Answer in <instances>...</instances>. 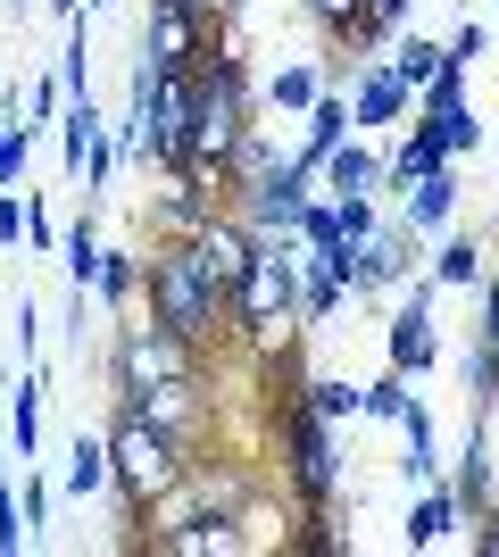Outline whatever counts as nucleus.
I'll return each instance as SVG.
<instances>
[{
  "mask_svg": "<svg viewBox=\"0 0 499 557\" xmlns=\"http://www.w3.org/2000/svg\"><path fill=\"white\" fill-rule=\"evenodd\" d=\"M408 267H416V233H408V225H375L366 242H350V300H358V292H391V283H408Z\"/></svg>",
  "mask_w": 499,
  "mask_h": 557,
  "instance_id": "9d476101",
  "label": "nucleus"
},
{
  "mask_svg": "<svg viewBox=\"0 0 499 557\" xmlns=\"http://www.w3.org/2000/svg\"><path fill=\"white\" fill-rule=\"evenodd\" d=\"M400 433H408V483H441V442H433V417L416 399L400 408Z\"/></svg>",
  "mask_w": 499,
  "mask_h": 557,
  "instance_id": "aec40b11",
  "label": "nucleus"
},
{
  "mask_svg": "<svg viewBox=\"0 0 499 557\" xmlns=\"http://www.w3.org/2000/svg\"><path fill=\"white\" fill-rule=\"evenodd\" d=\"M408 9H416V0H358V25H350V42H358V50H375L383 34H391V25H408Z\"/></svg>",
  "mask_w": 499,
  "mask_h": 557,
  "instance_id": "bb28decb",
  "label": "nucleus"
},
{
  "mask_svg": "<svg viewBox=\"0 0 499 557\" xmlns=\"http://www.w3.org/2000/svg\"><path fill=\"white\" fill-rule=\"evenodd\" d=\"M408 109H416L408 84L383 67V59H366V67H358V92H350V125H400Z\"/></svg>",
  "mask_w": 499,
  "mask_h": 557,
  "instance_id": "ddd939ff",
  "label": "nucleus"
},
{
  "mask_svg": "<svg viewBox=\"0 0 499 557\" xmlns=\"http://www.w3.org/2000/svg\"><path fill=\"white\" fill-rule=\"evenodd\" d=\"M383 67L400 75V84H408V100H416V92L433 84V67H441V42H425V34H416V42H400L391 59H383Z\"/></svg>",
  "mask_w": 499,
  "mask_h": 557,
  "instance_id": "5701e85b",
  "label": "nucleus"
},
{
  "mask_svg": "<svg viewBox=\"0 0 499 557\" xmlns=\"http://www.w3.org/2000/svg\"><path fill=\"white\" fill-rule=\"evenodd\" d=\"M300 399H309L325 424H350L358 417V383H341V374H309V392H300Z\"/></svg>",
  "mask_w": 499,
  "mask_h": 557,
  "instance_id": "a878e982",
  "label": "nucleus"
},
{
  "mask_svg": "<svg viewBox=\"0 0 499 557\" xmlns=\"http://www.w3.org/2000/svg\"><path fill=\"white\" fill-rule=\"evenodd\" d=\"M400 408H408V374H400V367H383L375 383H358V417H383V424H400Z\"/></svg>",
  "mask_w": 499,
  "mask_h": 557,
  "instance_id": "4be33fe9",
  "label": "nucleus"
},
{
  "mask_svg": "<svg viewBox=\"0 0 499 557\" xmlns=\"http://www.w3.org/2000/svg\"><path fill=\"white\" fill-rule=\"evenodd\" d=\"M92 292H100L109 308H134V300H142V250H100Z\"/></svg>",
  "mask_w": 499,
  "mask_h": 557,
  "instance_id": "6ab92c4d",
  "label": "nucleus"
},
{
  "mask_svg": "<svg viewBox=\"0 0 499 557\" xmlns=\"http://www.w3.org/2000/svg\"><path fill=\"white\" fill-rule=\"evenodd\" d=\"M475 557H499V499L483 508V524H475Z\"/></svg>",
  "mask_w": 499,
  "mask_h": 557,
  "instance_id": "ea45409f",
  "label": "nucleus"
},
{
  "mask_svg": "<svg viewBox=\"0 0 499 557\" xmlns=\"http://www.w3.org/2000/svg\"><path fill=\"white\" fill-rule=\"evenodd\" d=\"M25 159H34V134H25V125H9V134H0V184H17Z\"/></svg>",
  "mask_w": 499,
  "mask_h": 557,
  "instance_id": "72a5a7b5",
  "label": "nucleus"
},
{
  "mask_svg": "<svg viewBox=\"0 0 499 557\" xmlns=\"http://www.w3.org/2000/svg\"><path fill=\"white\" fill-rule=\"evenodd\" d=\"M341 134H350V100H341V92H316V100H309V134H300V150H291V166H309V175H316V166H325V150H333Z\"/></svg>",
  "mask_w": 499,
  "mask_h": 557,
  "instance_id": "dca6fc26",
  "label": "nucleus"
},
{
  "mask_svg": "<svg viewBox=\"0 0 499 557\" xmlns=\"http://www.w3.org/2000/svg\"><path fill=\"white\" fill-rule=\"evenodd\" d=\"M9 125H17V116H0V134H9Z\"/></svg>",
  "mask_w": 499,
  "mask_h": 557,
  "instance_id": "37998d69",
  "label": "nucleus"
},
{
  "mask_svg": "<svg viewBox=\"0 0 499 557\" xmlns=\"http://www.w3.org/2000/svg\"><path fill=\"white\" fill-rule=\"evenodd\" d=\"M175 374H200V342H184V333H166V325H125L117 333V349H109L117 399L150 392V383H175Z\"/></svg>",
  "mask_w": 499,
  "mask_h": 557,
  "instance_id": "0eeeda50",
  "label": "nucleus"
},
{
  "mask_svg": "<svg viewBox=\"0 0 499 557\" xmlns=\"http://www.w3.org/2000/svg\"><path fill=\"white\" fill-rule=\"evenodd\" d=\"M309 191H316V175L284 159L275 175H259L250 191H234V216H241L250 233H275V242H284V233L300 225V209H309Z\"/></svg>",
  "mask_w": 499,
  "mask_h": 557,
  "instance_id": "1a4fd4ad",
  "label": "nucleus"
},
{
  "mask_svg": "<svg viewBox=\"0 0 499 557\" xmlns=\"http://www.w3.org/2000/svg\"><path fill=\"white\" fill-rule=\"evenodd\" d=\"M333 216H341V242H366V233L383 225V209H375V191H358V200H333Z\"/></svg>",
  "mask_w": 499,
  "mask_h": 557,
  "instance_id": "2f4dec72",
  "label": "nucleus"
},
{
  "mask_svg": "<svg viewBox=\"0 0 499 557\" xmlns=\"http://www.w3.org/2000/svg\"><path fill=\"white\" fill-rule=\"evenodd\" d=\"M483 349L499 358V275H491V292H483Z\"/></svg>",
  "mask_w": 499,
  "mask_h": 557,
  "instance_id": "58836bf2",
  "label": "nucleus"
},
{
  "mask_svg": "<svg viewBox=\"0 0 499 557\" xmlns=\"http://www.w3.org/2000/svg\"><path fill=\"white\" fill-rule=\"evenodd\" d=\"M450 524H458V499H450V483H433L425 491V499H416V508H408V549H433V541H441V533H450Z\"/></svg>",
  "mask_w": 499,
  "mask_h": 557,
  "instance_id": "412c9836",
  "label": "nucleus"
},
{
  "mask_svg": "<svg viewBox=\"0 0 499 557\" xmlns=\"http://www.w3.org/2000/svg\"><path fill=\"white\" fill-rule=\"evenodd\" d=\"M75 9H84V0H50V17H59V25H67V17H75Z\"/></svg>",
  "mask_w": 499,
  "mask_h": 557,
  "instance_id": "79ce46f5",
  "label": "nucleus"
},
{
  "mask_svg": "<svg viewBox=\"0 0 499 557\" xmlns=\"http://www.w3.org/2000/svg\"><path fill=\"white\" fill-rule=\"evenodd\" d=\"M316 175H325V200H358V191L383 184V159H375V150H358V141L341 134V141L325 150V166H316Z\"/></svg>",
  "mask_w": 499,
  "mask_h": 557,
  "instance_id": "4468645a",
  "label": "nucleus"
},
{
  "mask_svg": "<svg viewBox=\"0 0 499 557\" xmlns=\"http://www.w3.org/2000/svg\"><path fill=\"white\" fill-rule=\"evenodd\" d=\"M59 491H67V499H92V491H109V442H100V433H75Z\"/></svg>",
  "mask_w": 499,
  "mask_h": 557,
  "instance_id": "a211bd4d",
  "label": "nucleus"
},
{
  "mask_svg": "<svg viewBox=\"0 0 499 557\" xmlns=\"http://www.w3.org/2000/svg\"><path fill=\"white\" fill-rule=\"evenodd\" d=\"M475 50H483V25L466 17V25L450 34V42H441V59H450V67H475Z\"/></svg>",
  "mask_w": 499,
  "mask_h": 557,
  "instance_id": "e433bc0d",
  "label": "nucleus"
},
{
  "mask_svg": "<svg viewBox=\"0 0 499 557\" xmlns=\"http://www.w3.org/2000/svg\"><path fill=\"white\" fill-rule=\"evenodd\" d=\"M275 442H284L291 491H300L309 508H325L333 491H341V449H333V424L316 417L309 399H284V408H275Z\"/></svg>",
  "mask_w": 499,
  "mask_h": 557,
  "instance_id": "39448f33",
  "label": "nucleus"
},
{
  "mask_svg": "<svg viewBox=\"0 0 499 557\" xmlns=\"http://www.w3.org/2000/svg\"><path fill=\"white\" fill-rule=\"evenodd\" d=\"M491 417H475V433H466V458H458V483H450V499H458V516H483L491 508V433H483Z\"/></svg>",
  "mask_w": 499,
  "mask_h": 557,
  "instance_id": "2eb2a0df",
  "label": "nucleus"
},
{
  "mask_svg": "<svg viewBox=\"0 0 499 557\" xmlns=\"http://www.w3.org/2000/svg\"><path fill=\"white\" fill-rule=\"evenodd\" d=\"M225 325H234L250 349L291 342V325H300V250H291V233L284 242L259 233V250H250V267H241L234 300H225Z\"/></svg>",
  "mask_w": 499,
  "mask_h": 557,
  "instance_id": "7ed1b4c3",
  "label": "nucleus"
},
{
  "mask_svg": "<svg viewBox=\"0 0 499 557\" xmlns=\"http://www.w3.org/2000/svg\"><path fill=\"white\" fill-rule=\"evenodd\" d=\"M209 9H216V0H209Z\"/></svg>",
  "mask_w": 499,
  "mask_h": 557,
  "instance_id": "a18cd8bd",
  "label": "nucleus"
},
{
  "mask_svg": "<svg viewBox=\"0 0 499 557\" xmlns=\"http://www.w3.org/2000/svg\"><path fill=\"white\" fill-rule=\"evenodd\" d=\"M216 9L209 0H150V17H142V59L166 75H200L216 59Z\"/></svg>",
  "mask_w": 499,
  "mask_h": 557,
  "instance_id": "423d86ee",
  "label": "nucleus"
},
{
  "mask_svg": "<svg viewBox=\"0 0 499 557\" xmlns=\"http://www.w3.org/2000/svg\"><path fill=\"white\" fill-rule=\"evenodd\" d=\"M316 92H325V84H316V67H300V59H291V67H275V84H266V100H275V109H309Z\"/></svg>",
  "mask_w": 499,
  "mask_h": 557,
  "instance_id": "c85d7f7f",
  "label": "nucleus"
},
{
  "mask_svg": "<svg viewBox=\"0 0 499 557\" xmlns=\"http://www.w3.org/2000/svg\"><path fill=\"white\" fill-rule=\"evenodd\" d=\"M433 283H483V250L466 242V233H450V242H441V258H433Z\"/></svg>",
  "mask_w": 499,
  "mask_h": 557,
  "instance_id": "cd10ccee",
  "label": "nucleus"
},
{
  "mask_svg": "<svg viewBox=\"0 0 499 557\" xmlns=\"http://www.w3.org/2000/svg\"><path fill=\"white\" fill-rule=\"evenodd\" d=\"M309 17L325 42H350V25H358V0H309Z\"/></svg>",
  "mask_w": 499,
  "mask_h": 557,
  "instance_id": "473e14b6",
  "label": "nucleus"
},
{
  "mask_svg": "<svg viewBox=\"0 0 499 557\" xmlns=\"http://www.w3.org/2000/svg\"><path fill=\"white\" fill-rule=\"evenodd\" d=\"M433 166H450V150H441V141H433L425 125H416V134H408L400 150L383 159V184H375V191H408V184H416V175H433Z\"/></svg>",
  "mask_w": 499,
  "mask_h": 557,
  "instance_id": "f3484780",
  "label": "nucleus"
},
{
  "mask_svg": "<svg viewBox=\"0 0 499 557\" xmlns=\"http://www.w3.org/2000/svg\"><path fill=\"white\" fill-rule=\"evenodd\" d=\"M59 109H67V92H59V75H42V84L25 92V116H34V125H50ZM34 125H25V134H34Z\"/></svg>",
  "mask_w": 499,
  "mask_h": 557,
  "instance_id": "f704fd0d",
  "label": "nucleus"
},
{
  "mask_svg": "<svg viewBox=\"0 0 499 557\" xmlns=\"http://www.w3.org/2000/svg\"><path fill=\"white\" fill-rule=\"evenodd\" d=\"M391 367L400 374H425L433 358H441V333H433V283H416V292H408L400 300V317H391Z\"/></svg>",
  "mask_w": 499,
  "mask_h": 557,
  "instance_id": "9b49d317",
  "label": "nucleus"
},
{
  "mask_svg": "<svg viewBox=\"0 0 499 557\" xmlns=\"http://www.w3.org/2000/svg\"><path fill=\"white\" fill-rule=\"evenodd\" d=\"M34 399H42V374L25 367V374H17V458H34V449H42V417H34Z\"/></svg>",
  "mask_w": 499,
  "mask_h": 557,
  "instance_id": "c756f323",
  "label": "nucleus"
},
{
  "mask_svg": "<svg viewBox=\"0 0 499 557\" xmlns=\"http://www.w3.org/2000/svg\"><path fill=\"white\" fill-rule=\"evenodd\" d=\"M450 216H458V175H450V166H433V175H416V184L400 191V225L416 233V242L441 233Z\"/></svg>",
  "mask_w": 499,
  "mask_h": 557,
  "instance_id": "f8f14e48",
  "label": "nucleus"
},
{
  "mask_svg": "<svg viewBox=\"0 0 499 557\" xmlns=\"http://www.w3.org/2000/svg\"><path fill=\"white\" fill-rule=\"evenodd\" d=\"M0 242H25V209H9V200H0Z\"/></svg>",
  "mask_w": 499,
  "mask_h": 557,
  "instance_id": "a19ab883",
  "label": "nucleus"
},
{
  "mask_svg": "<svg viewBox=\"0 0 499 557\" xmlns=\"http://www.w3.org/2000/svg\"><path fill=\"white\" fill-rule=\"evenodd\" d=\"M92 9H109V0H92Z\"/></svg>",
  "mask_w": 499,
  "mask_h": 557,
  "instance_id": "c03bdc74",
  "label": "nucleus"
},
{
  "mask_svg": "<svg viewBox=\"0 0 499 557\" xmlns=\"http://www.w3.org/2000/svg\"><path fill=\"white\" fill-rule=\"evenodd\" d=\"M100 442H109V483H117L125 524H142L150 508H166V499L191 483V449L175 442V433H159L142 408H125V399H117V417H109Z\"/></svg>",
  "mask_w": 499,
  "mask_h": 557,
  "instance_id": "f257e3e1",
  "label": "nucleus"
},
{
  "mask_svg": "<svg viewBox=\"0 0 499 557\" xmlns=\"http://www.w3.org/2000/svg\"><path fill=\"white\" fill-rule=\"evenodd\" d=\"M142 292H150V325L184 333V342H200V349L225 333V292L209 283L191 233H159V242L142 250Z\"/></svg>",
  "mask_w": 499,
  "mask_h": 557,
  "instance_id": "f03ea898",
  "label": "nucleus"
},
{
  "mask_svg": "<svg viewBox=\"0 0 499 557\" xmlns=\"http://www.w3.org/2000/svg\"><path fill=\"white\" fill-rule=\"evenodd\" d=\"M59 141H67V166L84 175V150L100 141V109H92V92H84V100H67V116H59Z\"/></svg>",
  "mask_w": 499,
  "mask_h": 557,
  "instance_id": "393cba45",
  "label": "nucleus"
},
{
  "mask_svg": "<svg viewBox=\"0 0 499 557\" xmlns=\"http://www.w3.org/2000/svg\"><path fill=\"white\" fill-rule=\"evenodd\" d=\"M17 516H25V533L50 516V483H25V499H17Z\"/></svg>",
  "mask_w": 499,
  "mask_h": 557,
  "instance_id": "4c0bfd02",
  "label": "nucleus"
},
{
  "mask_svg": "<svg viewBox=\"0 0 499 557\" xmlns=\"http://www.w3.org/2000/svg\"><path fill=\"white\" fill-rule=\"evenodd\" d=\"M466 383H475V417H491L499 408V358L475 342V358H466Z\"/></svg>",
  "mask_w": 499,
  "mask_h": 557,
  "instance_id": "7c9ffc66",
  "label": "nucleus"
},
{
  "mask_svg": "<svg viewBox=\"0 0 499 557\" xmlns=\"http://www.w3.org/2000/svg\"><path fill=\"white\" fill-rule=\"evenodd\" d=\"M125 408H142L159 433H175V442L200 458L209 449V433H216V399L200 392V374H175V383H150V392H134Z\"/></svg>",
  "mask_w": 499,
  "mask_h": 557,
  "instance_id": "6e6552de",
  "label": "nucleus"
},
{
  "mask_svg": "<svg viewBox=\"0 0 499 557\" xmlns=\"http://www.w3.org/2000/svg\"><path fill=\"white\" fill-rule=\"evenodd\" d=\"M109 175H117V141L100 134L92 150H84V184H92V191H109Z\"/></svg>",
  "mask_w": 499,
  "mask_h": 557,
  "instance_id": "c9c22d12",
  "label": "nucleus"
},
{
  "mask_svg": "<svg viewBox=\"0 0 499 557\" xmlns=\"http://www.w3.org/2000/svg\"><path fill=\"white\" fill-rule=\"evenodd\" d=\"M59 267H67L75 292H92V275H100V233H92V216H75V225H67V258H59Z\"/></svg>",
  "mask_w": 499,
  "mask_h": 557,
  "instance_id": "b1692460",
  "label": "nucleus"
},
{
  "mask_svg": "<svg viewBox=\"0 0 499 557\" xmlns=\"http://www.w3.org/2000/svg\"><path fill=\"white\" fill-rule=\"evenodd\" d=\"M241 134H250V67H241L234 50H216L209 67L191 75V150H184V166L216 175V191H225V159L241 150Z\"/></svg>",
  "mask_w": 499,
  "mask_h": 557,
  "instance_id": "20e7f679",
  "label": "nucleus"
}]
</instances>
